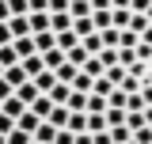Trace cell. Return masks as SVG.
Wrapping results in <instances>:
<instances>
[{
	"instance_id": "7bdbcfd3",
	"label": "cell",
	"mask_w": 152,
	"mask_h": 144,
	"mask_svg": "<svg viewBox=\"0 0 152 144\" xmlns=\"http://www.w3.org/2000/svg\"><path fill=\"white\" fill-rule=\"evenodd\" d=\"M145 15H148V23H152V8H148V12H145Z\"/></svg>"
},
{
	"instance_id": "ab89813d",
	"label": "cell",
	"mask_w": 152,
	"mask_h": 144,
	"mask_svg": "<svg viewBox=\"0 0 152 144\" xmlns=\"http://www.w3.org/2000/svg\"><path fill=\"white\" fill-rule=\"evenodd\" d=\"M95 144H114V137H110V133H99V137H95Z\"/></svg>"
},
{
	"instance_id": "d6a6232c",
	"label": "cell",
	"mask_w": 152,
	"mask_h": 144,
	"mask_svg": "<svg viewBox=\"0 0 152 144\" xmlns=\"http://www.w3.org/2000/svg\"><path fill=\"white\" fill-rule=\"evenodd\" d=\"M69 4H72V0H50V15H61V12H69Z\"/></svg>"
},
{
	"instance_id": "44dd1931",
	"label": "cell",
	"mask_w": 152,
	"mask_h": 144,
	"mask_svg": "<svg viewBox=\"0 0 152 144\" xmlns=\"http://www.w3.org/2000/svg\"><path fill=\"white\" fill-rule=\"evenodd\" d=\"M126 76H129V68H122V65H114V68H107V80H110L114 87H122V84H126Z\"/></svg>"
},
{
	"instance_id": "d4e9b609",
	"label": "cell",
	"mask_w": 152,
	"mask_h": 144,
	"mask_svg": "<svg viewBox=\"0 0 152 144\" xmlns=\"http://www.w3.org/2000/svg\"><path fill=\"white\" fill-rule=\"evenodd\" d=\"M8 12L12 15H31V4L27 0H8Z\"/></svg>"
},
{
	"instance_id": "277c9868",
	"label": "cell",
	"mask_w": 152,
	"mask_h": 144,
	"mask_svg": "<svg viewBox=\"0 0 152 144\" xmlns=\"http://www.w3.org/2000/svg\"><path fill=\"white\" fill-rule=\"evenodd\" d=\"M23 65V72L31 76V80H38L42 72H46V61H42V53H34V57H27V61H19Z\"/></svg>"
},
{
	"instance_id": "ffe728a7",
	"label": "cell",
	"mask_w": 152,
	"mask_h": 144,
	"mask_svg": "<svg viewBox=\"0 0 152 144\" xmlns=\"http://www.w3.org/2000/svg\"><path fill=\"white\" fill-rule=\"evenodd\" d=\"M72 31L80 34V42H84L88 34H95V23H91V19H72Z\"/></svg>"
},
{
	"instance_id": "8d00e7d4",
	"label": "cell",
	"mask_w": 152,
	"mask_h": 144,
	"mask_svg": "<svg viewBox=\"0 0 152 144\" xmlns=\"http://www.w3.org/2000/svg\"><path fill=\"white\" fill-rule=\"evenodd\" d=\"M12 95H15V91H12V84L0 76V103H4V99H12Z\"/></svg>"
},
{
	"instance_id": "52a82bcc",
	"label": "cell",
	"mask_w": 152,
	"mask_h": 144,
	"mask_svg": "<svg viewBox=\"0 0 152 144\" xmlns=\"http://www.w3.org/2000/svg\"><path fill=\"white\" fill-rule=\"evenodd\" d=\"M107 110H110V103H107L103 95H88V114H91V118H103Z\"/></svg>"
},
{
	"instance_id": "5b68a950",
	"label": "cell",
	"mask_w": 152,
	"mask_h": 144,
	"mask_svg": "<svg viewBox=\"0 0 152 144\" xmlns=\"http://www.w3.org/2000/svg\"><path fill=\"white\" fill-rule=\"evenodd\" d=\"M69 15H72V19H91L95 15L91 0H72V4H69Z\"/></svg>"
},
{
	"instance_id": "83f0119b",
	"label": "cell",
	"mask_w": 152,
	"mask_h": 144,
	"mask_svg": "<svg viewBox=\"0 0 152 144\" xmlns=\"http://www.w3.org/2000/svg\"><path fill=\"white\" fill-rule=\"evenodd\" d=\"M107 125H126V110H107Z\"/></svg>"
},
{
	"instance_id": "e575fe53",
	"label": "cell",
	"mask_w": 152,
	"mask_h": 144,
	"mask_svg": "<svg viewBox=\"0 0 152 144\" xmlns=\"http://www.w3.org/2000/svg\"><path fill=\"white\" fill-rule=\"evenodd\" d=\"M31 4V15H38V12H50V0H27Z\"/></svg>"
},
{
	"instance_id": "7dc6e473",
	"label": "cell",
	"mask_w": 152,
	"mask_h": 144,
	"mask_svg": "<svg viewBox=\"0 0 152 144\" xmlns=\"http://www.w3.org/2000/svg\"><path fill=\"white\" fill-rule=\"evenodd\" d=\"M0 106H4V103H0Z\"/></svg>"
},
{
	"instance_id": "d6986e66",
	"label": "cell",
	"mask_w": 152,
	"mask_h": 144,
	"mask_svg": "<svg viewBox=\"0 0 152 144\" xmlns=\"http://www.w3.org/2000/svg\"><path fill=\"white\" fill-rule=\"evenodd\" d=\"M80 72H88L91 80H99V76H107V68H103V61H99V57H88V65H84Z\"/></svg>"
},
{
	"instance_id": "e0dca14e",
	"label": "cell",
	"mask_w": 152,
	"mask_h": 144,
	"mask_svg": "<svg viewBox=\"0 0 152 144\" xmlns=\"http://www.w3.org/2000/svg\"><path fill=\"white\" fill-rule=\"evenodd\" d=\"M42 61H46V68H50V72H57L61 65H69V57L61 53V49H53V53H42Z\"/></svg>"
},
{
	"instance_id": "5bb4252c",
	"label": "cell",
	"mask_w": 152,
	"mask_h": 144,
	"mask_svg": "<svg viewBox=\"0 0 152 144\" xmlns=\"http://www.w3.org/2000/svg\"><path fill=\"white\" fill-rule=\"evenodd\" d=\"M80 46L88 49V57H99V53H103V38H99V31H95V34H88Z\"/></svg>"
},
{
	"instance_id": "4316f807",
	"label": "cell",
	"mask_w": 152,
	"mask_h": 144,
	"mask_svg": "<svg viewBox=\"0 0 152 144\" xmlns=\"http://www.w3.org/2000/svg\"><path fill=\"white\" fill-rule=\"evenodd\" d=\"M31 140H34V137L23 133V129H12V133H8V144H31Z\"/></svg>"
},
{
	"instance_id": "74e56055",
	"label": "cell",
	"mask_w": 152,
	"mask_h": 144,
	"mask_svg": "<svg viewBox=\"0 0 152 144\" xmlns=\"http://www.w3.org/2000/svg\"><path fill=\"white\" fill-rule=\"evenodd\" d=\"M95 12H114V0H91Z\"/></svg>"
},
{
	"instance_id": "60d3db41",
	"label": "cell",
	"mask_w": 152,
	"mask_h": 144,
	"mask_svg": "<svg viewBox=\"0 0 152 144\" xmlns=\"http://www.w3.org/2000/svg\"><path fill=\"white\" fill-rule=\"evenodd\" d=\"M141 42H145V46H152V27L145 31V34H141Z\"/></svg>"
},
{
	"instance_id": "836d02e7",
	"label": "cell",
	"mask_w": 152,
	"mask_h": 144,
	"mask_svg": "<svg viewBox=\"0 0 152 144\" xmlns=\"http://www.w3.org/2000/svg\"><path fill=\"white\" fill-rule=\"evenodd\" d=\"M152 8V0H129V12H137V15H145Z\"/></svg>"
},
{
	"instance_id": "8fae6325",
	"label": "cell",
	"mask_w": 152,
	"mask_h": 144,
	"mask_svg": "<svg viewBox=\"0 0 152 144\" xmlns=\"http://www.w3.org/2000/svg\"><path fill=\"white\" fill-rule=\"evenodd\" d=\"M31 19V34H46L50 31V12H38V15H27Z\"/></svg>"
},
{
	"instance_id": "9a60e30c",
	"label": "cell",
	"mask_w": 152,
	"mask_h": 144,
	"mask_svg": "<svg viewBox=\"0 0 152 144\" xmlns=\"http://www.w3.org/2000/svg\"><path fill=\"white\" fill-rule=\"evenodd\" d=\"M38 125H42V121H38V118H34V114H31V110H27V114H23V118H19V121H15V129H23V133H31V137H34V133H38Z\"/></svg>"
},
{
	"instance_id": "4dcf8cb0",
	"label": "cell",
	"mask_w": 152,
	"mask_h": 144,
	"mask_svg": "<svg viewBox=\"0 0 152 144\" xmlns=\"http://www.w3.org/2000/svg\"><path fill=\"white\" fill-rule=\"evenodd\" d=\"M133 140H137V144H152V125L137 129V133H133Z\"/></svg>"
},
{
	"instance_id": "cb8c5ba5",
	"label": "cell",
	"mask_w": 152,
	"mask_h": 144,
	"mask_svg": "<svg viewBox=\"0 0 152 144\" xmlns=\"http://www.w3.org/2000/svg\"><path fill=\"white\" fill-rule=\"evenodd\" d=\"M69 65H76V68H84V65H88V49H84V46H76L72 53H69Z\"/></svg>"
},
{
	"instance_id": "f6af8a7d",
	"label": "cell",
	"mask_w": 152,
	"mask_h": 144,
	"mask_svg": "<svg viewBox=\"0 0 152 144\" xmlns=\"http://www.w3.org/2000/svg\"><path fill=\"white\" fill-rule=\"evenodd\" d=\"M0 76H4V65H0Z\"/></svg>"
},
{
	"instance_id": "7402d4cb",
	"label": "cell",
	"mask_w": 152,
	"mask_h": 144,
	"mask_svg": "<svg viewBox=\"0 0 152 144\" xmlns=\"http://www.w3.org/2000/svg\"><path fill=\"white\" fill-rule=\"evenodd\" d=\"M110 91H114V84L107 80V76H99V80H95V87H91V95H103V99H110Z\"/></svg>"
},
{
	"instance_id": "3957f363",
	"label": "cell",
	"mask_w": 152,
	"mask_h": 144,
	"mask_svg": "<svg viewBox=\"0 0 152 144\" xmlns=\"http://www.w3.org/2000/svg\"><path fill=\"white\" fill-rule=\"evenodd\" d=\"M31 114H34L38 121H50V114H53V103H50V95H38L34 106H31Z\"/></svg>"
},
{
	"instance_id": "f1b7e54d",
	"label": "cell",
	"mask_w": 152,
	"mask_h": 144,
	"mask_svg": "<svg viewBox=\"0 0 152 144\" xmlns=\"http://www.w3.org/2000/svg\"><path fill=\"white\" fill-rule=\"evenodd\" d=\"M126 125H129V133L145 129V114H126Z\"/></svg>"
},
{
	"instance_id": "b9f144b4",
	"label": "cell",
	"mask_w": 152,
	"mask_h": 144,
	"mask_svg": "<svg viewBox=\"0 0 152 144\" xmlns=\"http://www.w3.org/2000/svg\"><path fill=\"white\" fill-rule=\"evenodd\" d=\"M145 125H152V106H148V110H145Z\"/></svg>"
},
{
	"instance_id": "ba28073f",
	"label": "cell",
	"mask_w": 152,
	"mask_h": 144,
	"mask_svg": "<svg viewBox=\"0 0 152 144\" xmlns=\"http://www.w3.org/2000/svg\"><path fill=\"white\" fill-rule=\"evenodd\" d=\"M34 46H38V53H53V49H57V34H53V31L34 34Z\"/></svg>"
},
{
	"instance_id": "f546056e",
	"label": "cell",
	"mask_w": 152,
	"mask_h": 144,
	"mask_svg": "<svg viewBox=\"0 0 152 144\" xmlns=\"http://www.w3.org/2000/svg\"><path fill=\"white\" fill-rule=\"evenodd\" d=\"M99 61H103V68H114V65H118V49H103Z\"/></svg>"
},
{
	"instance_id": "f35d334b",
	"label": "cell",
	"mask_w": 152,
	"mask_h": 144,
	"mask_svg": "<svg viewBox=\"0 0 152 144\" xmlns=\"http://www.w3.org/2000/svg\"><path fill=\"white\" fill-rule=\"evenodd\" d=\"M12 19V12H8V0H0V23H8Z\"/></svg>"
},
{
	"instance_id": "bcb514c9",
	"label": "cell",
	"mask_w": 152,
	"mask_h": 144,
	"mask_svg": "<svg viewBox=\"0 0 152 144\" xmlns=\"http://www.w3.org/2000/svg\"><path fill=\"white\" fill-rule=\"evenodd\" d=\"M31 144H38V140H31Z\"/></svg>"
},
{
	"instance_id": "484cf974",
	"label": "cell",
	"mask_w": 152,
	"mask_h": 144,
	"mask_svg": "<svg viewBox=\"0 0 152 144\" xmlns=\"http://www.w3.org/2000/svg\"><path fill=\"white\" fill-rule=\"evenodd\" d=\"M129 15H133V12H126V8H114V27H118V31H126V27H129Z\"/></svg>"
},
{
	"instance_id": "d590c367",
	"label": "cell",
	"mask_w": 152,
	"mask_h": 144,
	"mask_svg": "<svg viewBox=\"0 0 152 144\" xmlns=\"http://www.w3.org/2000/svg\"><path fill=\"white\" fill-rule=\"evenodd\" d=\"M53 144H76V137L69 133V129H57V140Z\"/></svg>"
},
{
	"instance_id": "8992f818",
	"label": "cell",
	"mask_w": 152,
	"mask_h": 144,
	"mask_svg": "<svg viewBox=\"0 0 152 144\" xmlns=\"http://www.w3.org/2000/svg\"><path fill=\"white\" fill-rule=\"evenodd\" d=\"M12 46H15V53H19V61H27V57H34V53H38L34 38H15Z\"/></svg>"
},
{
	"instance_id": "4fadbf2b",
	"label": "cell",
	"mask_w": 152,
	"mask_h": 144,
	"mask_svg": "<svg viewBox=\"0 0 152 144\" xmlns=\"http://www.w3.org/2000/svg\"><path fill=\"white\" fill-rule=\"evenodd\" d=\"M0 65H4V72L19 65V53H15V46H0Z\"/></svg>"
},
{
	"instance_id": "6da1fadb",
	"label": "cell",
	"mask_w": 152,
	"mask_h": 144,
	"mask_svg": "<svg viewBox=\"0 0 152 144\" xmlns=\"http://www.w3.org/2000/svg\"><path fill=\"white\" fill-rule=\"evenodd\" d=\"M8 31H12V42H15V38H34V34H31V19H27V15H12V19H8Z\"/></svg>"
},
{
	"instance_id": "2e32d148",
	"label": "cell",
	"mask_w": 152,
	"mask_h": 144,
	"mask_svg": "<svg viewBox=\"0 0 152 144\" xmlns=\"http://www.w3.org/2000/svg\"><path fill=\"white\" fill-rule=\"evenodd\" d=\"M34 140H38V144H53V140H57V129L50 125V121H42L38 133H34Z\"/></svg>"
},
{
	"instance_id": "ac0fdd59",
	"label": "cell",
	"mask_w": 152,
	"mask_h": 144,
	"mask_svg": "<svg viewBox=\"0 0 152 144\" xmlns=\"http://www.w3.org/2000/svg\"><path fill=\"white\" fill-rule=\"evenodd\" d=\"M76 76H80V68H76V65H61V68H57V84H69V87H72Z\"/></svg>"
},
{
	"instance_id": "603a6c76",
	"label": "cell",
	"mask_w": 152,
	"mask_h": 144,
	"mask_svg": "<svg viewBox=\"0 0 152 144\" xmlns=\"http://www.w3.org/2000/svg\"><path fill=\"white\" fill-rule=\"evenodd\" d=\"M110 137H114V144H129V140H133L129 125H114V129H110Z\"/></svg>"
},
{
	"instance_id": "9c48e42d",
	"label": "cell",
	"mask_w": 152,
	"mask_h": 144,
	"mask_svg": "<svg viewBox=\"0 0 152 144\" xmlns=\"http://www.w3.org/2000/svg\"><path fill=\"white\" fill-rule=\"evenodd\" d=\"M4 80L12 84V91H19V87H23V84H27V80H31V76L23 72V65H15V68H8V72H4Z\"/></svg>"
},
{
	"instance_id": "ee69618b",
	"label": "cell",
	"mask_w": 152,
	"mask_h": 144,
	"mask_svg": "<svg viewBox=\"0 0 152 144\" xmlns=\"http://www.w3.org/2000/svg\"><path fill=\"white\" fill-rule=\"evenodd\" d=\"M0 144H8V137H0Z\"/></svg>"
},
{
	"instance_id": "7c38bea8",
	"label": "cell",
	"mask_w": 152,
	"mask_h": 144,
	"mask_svg": "<svg viewBox=\"0 0 152 144\" xmlns=\"http://www.w3.org/2000/svg\"><path fill=\"white\" fill-rule=\"evenodd\" d=\"M34 87L42 91V95H50V91L57 87V72H50V68H46V72H42V76L34 80Z\"/></svg>"
},
{
	"instance_id": "30bf717a",
	"label": "cell",
	"mask_w": 152,
	"mask_h": 144,
	"mask_svg": "<svg viewBox=\"0 0 152 144\" xmlns=\"http://www.w3.org/2000/svg\"><path fill=\"white\" fill-rule=\"evenodd\" d=\"M4 114H8V118H12V121H19V118H23V114H27V106H23V103H19L15 95H12V99H4Z\"/></svg>"
},
{
	"instance_id": "7a4b0ae2",
	"label": "cell",
	"mask_w": 152,
	"mask_h": 144,
	"mask_svg": "<svg viewBox=\"0 0 152 144\" xmlns=\"http://www.w3.org/2000/svg\"><path fill=\"white\" fill-rule=\"evenodd\" d=\"M38 95H42V91L34 87V80H27V84H23V87L15 91V99H19V103H23V106H27V110L34 106V99H38Z\"/></svg>"
},
{
	"instance_id": "1f68e13d",
	"label": "cell",
	"mask_w": 152,
	"mask_h": 144,
	"mask_svg": "<svg viewBox=\"0 0 152 144\" xmlns=\"http://www.w3.org/2000/svg\"><path fill=\"white\" fill-rule=\"evenodd\" d=\"M12 129H15V121H12V118H8V114H4V110H0V137H8V133H12Z\"/></svg>"
}]
</instances>
